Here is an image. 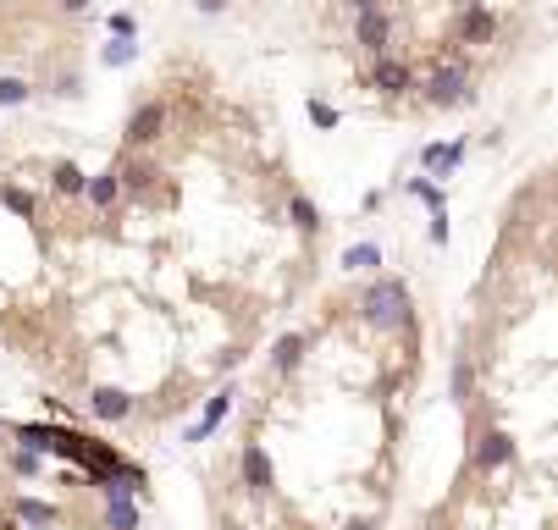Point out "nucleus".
I'll use <instances>...</instances> for the list:
<instances>
[{"label":"nucleus","mask_w":558,"mask_h":530,"mask_svg":"<svg viewBox=\"0 0 558 530\" xmlns=\"http://www.w3.org/2000/svg\"><path fill=\"white\" fill-rule=\"evenodd\" d=\"M0 431H6V425H0Z\"/></svg>","instance_id":"obj_25"},{"label":"nucleus","mask_w":558,"mask_h":530,"mask_svg":"<svg viewBox=\"0 0 558 530\" xmlns=\"http://www.w3.org/2000/svg\"><path fill=\"white\" fill-rule=\"evenodd\" d=\"M299 364H305V338L288 331V338H277V371H299Z\"/></svg>","instance_id":"obj_11"},{"label":"nucleus","mask_w":558,"mask_h":530,"mask_svg":"<svg viewBox=\"0 0 558 530\" xmlns=\"http://www.w3.org/2000/svg\"><path fill=\"white\" fill-rule=\"evenodd\" d=\"M310 122H315V127H332L338 111H332V106H321V99H310Z\"/></svg>","instance_id":"obj_21"},{"label":"nucleus","mask_w":558,"mask_h":530,"mask_svg":"<svg viewBox=\"0 0 558 530\" xmlns=\"http://www.w3.org/2000/svg\"><path fill=\"white\" fill-rule=\"evenodd\" d=\"M343 265H348V271H371V265H382V249H376V244H354V249L343 254Z\"/></svg>","instance_id":"obj_13"},{"label":"nucleus","mask_w":558,"mask_h":530,"mask_svg":"<svg viewBox=\"0 0 558 530\" xmlns=\"http://www.w3.org/2000/svg\"><path fill=\"white\" fill-rule=\"evenodd\" d=\"M359 310H365L371 326H409V293L399 282H371L365 298H359Z\"/></svg>","instance_id":"obj_2"},{"label":"nucleus","mask_w":558,"mask_h":530,"mask_svg":"<svg viewBox=\"0 0 558 530\" xmlns=\"http://www.w3.org/2000/svg\"><path fill=\"white\" fill-rule=\"evenodd\" d=\"M83 188H89V199H94V205H116V193H122V177H116V172H106V177L83 183Z\"/></svg>","instance_id":"obj_12"},{"label":"nucleus","mask_w":558,"mask_h":530,"mask_svg":"<svg viewBox=\"0 0 558 530\" xmlns=\"http://www.w3.org/2000/svg\"><path fill=\"white\" fill-rule=\"evenodd\" d=\"M409 83H415V73H409L399 56H376V61H371V89H376V94H404Z\"/></svg>","instance_id":"obj_4"},{"label":"nucleus","mask_w":558,"mask_h":530,"mask_svg":"<svg viewBox=\"0 0 558 530\" xmlns=\"http://www.w3.org/2000/svg\"><path fill=\"white\" fill-rule=\"evenodd\" d=\"M111 33L116 39H133V17H111Z\"/></svg>","instance_id":"obj_23"},{"label":"nucleus","mask_w":558,"mask_h":530,"mask_svg":"<svg viewBox=\"0 0 558 530\" xmlns=\"http://www.w3.org/2000/svg\"><path fill=\"white\" fill-rule=\"evenodd\" d=\"M17 514H22L28 525H50V519H56V509H50V503H28V497L17 503Z\"/></svg>","instance_id":"obj_19"},{"label":"nucleus","mask_w":558,"mask_h":530,"mask_svg":"<svg viewBox=\"0 0 558 530\" xmlns=\"http://www.w3.org/2000/svg\"><path fill=\"white\" fill-rule=\"evenodd\" d=\"M12 470H17V475H34V470H39V453L17 448V453H12Z\"/></svg>","instance_id":"obj_20"},{"label":"nucleus","mask_w":558,"mask_h":530,"mask_svg":"<svg viewBox=\"0 0 558 530\" xmlns=\"http://www.w3.org/2000/svg\"><path fill=\"white\" fill-rule=\"evenodd\" d=\"M492 28H498V17H492L486 6H470V12H459V33H465V39H492Z\"/></svg>","instance_id":"obj_8"},{"label":"nucleus","mask_w":558,"mask_h":530,"mask_svg":"<svg viewBox=\"0 0 558 530\" xmlns=\"http://www.w3.org/2000/svg\"><path fill=\"white\" fill-rule=\"evenodd\" d=\"M244 481H249L254 492H271V481H277V475H271V458H266V448H254V442L244 448Z\"/></svg>","instance_id":"obj_6"},{"label":"nucleus","mask_w":558,"mask_h":530,"mask_svg":"<svg viewBox=\"0 0 558 530\" xmlns=\"http://www.w3.org/2000/svg\"><path fill=\"white\" fill-rule=\"evenodd\" d=\"M160 127H167V111H160V106H144V111L133 116V127H127V139H133V144H150Z\"/></svg>","instance_id":"obj_9"},{"label":"nucleus","mask_w":558,"mask_h":530,"mask_svg":"<svg viewBox=\"0 0 558 530\" xmlns=\"http://www.w3.org/2000/svg\"><path fill=\"white\" fill-rule=\"evenodd\" d=\"M133 56H139V45H133V39H111V45H106V66H127Z\"/></svg>","instance_id":"obj_17"},{"label":"nucleus","mask_w":558,"mask_h":530,"mask_svg":"<svg viewBox=\"0 0 558 530\" xmlns=\"http://www.w3.org/2000/svg\"><path fill=\"white\" fill-rule=\"evenodd\" d=\"M28 94H34V89H28L22 78H0V106H22Z\"/></svg>","instance_id":"obj_16"},{"label":"nucleus","mask_w":558,"mask_h":530,"mask_svg":"<svg viewBox=\"0 0 558 530\" xmlns=\"http://www.w3.org/2000/svg\"><path fill=\"white\" fill-rule=\"evenodd\" d=\"M348 530H371V525H365V519H354V525H348Z\"/></svg>","instance_id":"obj_24"},{"label":"nucleus","mask_w":558,"mask_h":530,"mask_svg":"<svg viewBox=\"0 0 558 530\" xmlns=\"http://www.w3.org/2000/svg\"><path fill=\"white\" fill-rule=\"evenodd\" d=\"M89 409H94V420H127V415H133V398H127L122 387H100Z\"/></svg>","instance_id":"obj_5"},{"label":"nucleus","mask_w":558,"mask_h":530,"mask_svg":"<svg viewBox=\"0 0 558 530\" xmlns=\"http://www.w3.org/2000/svg\"><path fill=\"white\" fill-rule=\"evenodd\" d=\"M0 199H6V210H17V216H34V193H22V188H0Z\"/></svg>","instance_id":"obj_18"},{"label":"nucleus","mask_w":558,"mask_h":530,"mask_svg":"<svg viewBox=\"0 0 558 530\" xmlns=\"http://www.w3.org/2000/svg\"><path fill=\"white\" fill-rule=\"evenodd\" d=\"M354 22H359V45H365L371 56H387L392 17H387V12H376V6H359V12H354Z\"/></svg>","instance_id":"obj_3"},{"label":"nucleus","mask_w":558,"mask_h":530,"mask_svg":"<svg viewBox=\"0 0 558 530\" xmlns=\"http://www.w3.org/2000/svg\"><path fill=\"white\" fill-rule=\"evenodd\" d=\"M227 409H233V392H216V398H210V409H205V420H200V425H188V442H205L210 431L227 420Z\"/></svg>","instance_id":"obj_7"},{"label":"nucleus","mask_w":558,"mask_h":530,"mask_svg":"<svg viewBox=\"0 0 558 530\" xmlns=\"http://www.w3.org/2000/svg\"><path fill=\"white\" fill-rule=\"evenodd\" d=\"M509 453H514V442L503 437V431H492V437L481 442V453H476V464L481 470H498V464H509Z\"/></svg>","instance_id":"obj_10"},{"label":"nucleus","mask_w":558,"mask_h":530,"mask_svg":"<svg viewBox=\"0 0 558 530\" xmlns=\"http://www.w3.org/2000/svg\"><path fill=\"white\" fill-rule=\"evenodd\" d=\"M293 227H299V232H315L321 227V210L310 205V199H293Z\"/></svg>","instance_id":"obj_15"},{"label":"nucleus","mask_w":558,"mask_h":530,"mask_svg":"<svg viewBox=\"0 0 558 530\" xmlns=\"http://www.w3.org/2000/svg\"><path fill=\"white\" fill-rule=\"evenodd\" d=\"M56 193H83V172H78L73 160H61V166H56Z\"/></svg>","instance_id":"obj_14"},{"label":"nucleus","mask_w":558,"mask_h":530,"mask_svg":"<svg viewBox=\"0 0 558 530\" xmlns=\"http://www.w3.org/2000/svg\"><path fill=\"white\" fill-rule=\"evenodd\" d=\"M150 183V166L144 160H127V188H144Z\"/></svg>","instance_id":"obj_22"},{"label":"nucleus","mask_w":558,"mask_h":530,"mask_svg":"<svg viewBox=\"0 0 558 530\" xmlns=\"http://www.w3.org/2000/svg\"><path fill=\"white\" fill-rule=\"evenodd\" d=\"M420 94H425V106H437V111L470 106V99H476V89H470V66H465V61H437V66H425Z\"/></svg>","instance_id":"obj_1"}]
</instances>
